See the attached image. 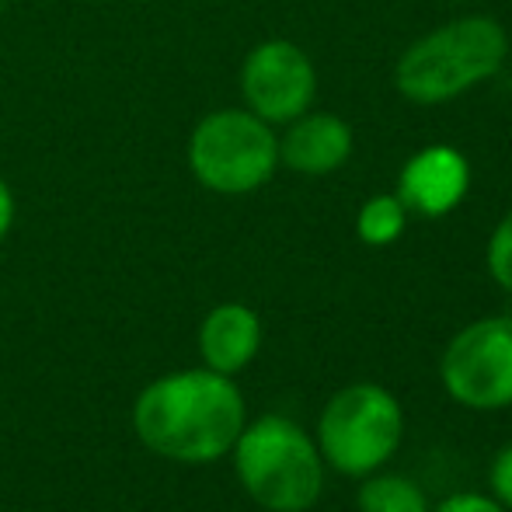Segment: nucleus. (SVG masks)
<instances>
[{"instance_id": "nucleus-13", "label": "nucleus", "mask_w": 512, "mask_h": 512, "mask_svg": "<svg viewBox=\"0 0 512 512\" xmlns=\"http://www.w3.org/2000/svg\"><path fill=\"white\" fill-rule=\"evenodd\" d=\"M488 272L502 290L512 293V213L495 227L492 241H488Z\"/></svg>"}, {"instance_id": "nucleus-14", "label": "nucleus", "mask_w": 512, "mask_h": 512, "mask_svg": "<svg viewBox=\"0 0 512 512\" xmlns=\"http://www.w3.org/2000/svg\"><path fill=\"white\" fill-rule=\"evenodd\" d=\"M488 481H492V492H495V502L502 509H512V446L495 457L492 471H488Z\"/></svg>"}, {"instance_id": "nucleus-8", "label": "nucleus", "mask_w": 512, "mask_h": 512, "mask_svg": "<svg viewBox=\"0 0 512 512\" xmlns=\"http://www.w3.org/2000/svg\"><path fill=\"white\" fill-rule=\"evenodd\" d=\"M467 185H471L467 157L453 147H429L418 150L401 168L398 199L405 209L422 216H446L467 196Z\"/></svg>"}, {"instance_id": "nucleus-1", "label": "nucleus", "mask_w": 512, "mask_h": 512, "mask_svg": "<svg viewBox=\"0 0 512 512\" xmlns=\"http://www.w3.org/2000/svg\"><path fill=\"white\" fill-rule=\"evenodd\" d=\"M133 429L147 450L178 464H213L234 450L244 429V398L216 370L157 377L133 405Z\"/></svg>"}, {"instance_id": "nucleus-2", "label": "nucleus", "mask_w": 512, "mask_h": 512, "mask_svg": "<svg viewBox=\"0 0 512 512\" xmlns=\"http://www.w3.org/2000/svg\"><path fill=\"white\" fill-rule=\"evenodd\" d=\"M234 467L244 492L269 512H304L321 499L324 457L297 422L262 415L244 422L234 443Z\"/></svg>"}, {"instance_id": "nucleus-11", "label": "nucleus", "mask_w": 512, "mask_h": 512, "mask_svg": "<svg viewBox=\"0 0 512 512\" xmlns=\"http://www.w3.org/2000/svg\"><path fill=\"white\" fill-rule=\"evenodd\" d=\"M359 509L363 512H429L422 488L398 474H380L359 488Z\"/></svg>"}, {"instance_id": "nucleus-4", "label": "nucleus", "mask_w": 512, "mask_h": 512, "mask_svg": "<svg viewBox=\"0 0 512 512\" xmlns=\"http://www.w3.org/2000/svg\"><path fill=\"white\" fill-rule=\"evenodd\" d=\"M189 171L216 196H248L279 168V136L248 108H216L203 115L185 150Z\"/></svg>"}, {"instance_id": "nucleus-16", "label": "nucleus", "mask_w": 512, "mask_h": 512, "mask_svg": "<svg viewBox=\"0 0 512 512\" xmlns=\"http://www.w3.org/2000/svg\"><path fill=\"white\" fill-rule=\"evenodd\" d=\"M14 213H18V203H14V192H11V185H7L4 178H0V241H4V237L11 234Z\"/></svg>"}, {"instance_id": "nucleus-3", "label": "nucleus", "mask_w": 512, "mask_h": 512, "mask_svg": "<svg viewBox=\"0 0 512 512\" xmlns=\"http://www.w3.org/2000/svg\"><path fill=\"white\" fill-rule=\"evenodd\" d=\"M506 32L492 18H457L418 39L398 60L394 81L415 105H439L492 77L506 60Z\"/></svg>"}, {"instance_id": "nucleus-7", "label": "nucleus", "mask_w": 512, "mask_h": 512, "mask_svg": "<svg viewBox=\"0 0 512 512\" xmlns=\"http://www.w3.org/2000/svg\"><path fill=\"white\" fill-rule=\"evenodd\" d=\"M317 91L314 63L297 42L269 39L255 46L241 63L244 108L269 126H286L297 115L310 112Z\"/></svg>"}, {"instance_id": "nucleus-17", "label": "nucleus", "mask_w": 512, "mask_h": 512, "mask_svg": "<svg viewBox=\"0 0 512 512\" xmlns=\"http://www.w3.org/2000/svg\"><path fill=\"white\" fill-rule=\"evenodd\" d=\"M0 4H4V0H0Z\"/></svg>"}, {"instance_id": "nucleus-12", "label": "nucleus", "mask_w": 512, "mask_h": 512, "mask_svg": "<svg viewBox=\"0 0 512 512\" xmlns=\"http://www.w3.org/2000/svg\"><path fill=\"white\" fill-rule=\"evenodd\" d=\"M408 223V209L398 196H373L370 203H363L356 216V230L366 244L373 248H384V244H394L401 234H405Z\"/></svg>"}, {"instance_id": "nucleus-15", "label": "nucleus", "mask_w": 512, "mask_h": 512, "mask_svg": "<svg viewBox=\"0 0 512 512\" xmlns=\"http://www.w3.org/2000/svg\"><path fill=\"white\" fill-rule=\"evenodd\" d=\"M436 512H506V509L495 499H488V495H453Z\"/></svg>"}, {"instance_id": "nucleus-9", "label": "nucleus", "mask_w": 512, "mask_h": 512, "mask_svg": "<svg viewBox=\"0 0 512 512\" xmlns=\"http://www.w3.org/2000/svg\"><path fill=\"white\" fill-rule=\"evenodd\" d=\"M286 136L279 140V161L297 175H331L352 154V129L331 112H304L286 122Z\"/></svg>"}, {"instance_id": "nucleus-10", "label": "nucleus", "mask_w": 512, "mask_h": 512, "mask_svg": "<svg viewBox=\"0 0 512 512\" xmlns=\"http://www.w3.org/2000/svg\"><path fill=\"white\" fill-rule=\"evenodd\" d=\"M262 349V321L244 304H220L199 324V352H203L206 370L223 377L241 373Z\"/></svg>"}, {"instance_id": "nucleus-6", "label": "nucleus", "mask_w": 512, "mask_h": 512, "mask_svg": "<svg viewBox=\"0 0 512 512\" xmlns=\"http://www.w3.org/2000/svg\"><path fill=\"white\" fill-rule=\"evenodd\" d=\"M443 387L457 405L495 411L512 405V317L467 324L443 352Z\"/></svg>"}, {"instance_id": "nucleus-5", "label": "nucleus", "mask_w": 512, "mask_h": 512, "mask_svg": "<svg viewBox=\"0 0 512 512\" xmlns=\"http://www.w3.org/2000/svg\"><path fill=\"white\" fill-rule=\"evenodd\" d=\"M405 436V415L391 391L352 384L338 391L317 422V450L349 478H366L394 457Z\"/></svg>"}]
</instances>
